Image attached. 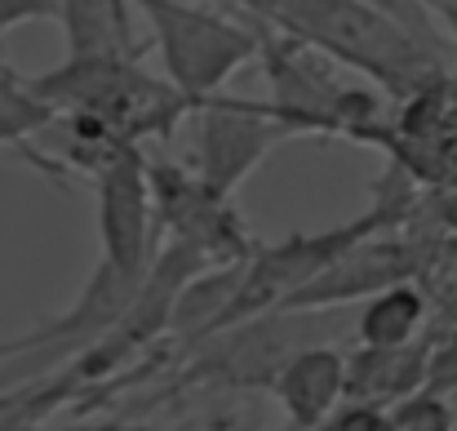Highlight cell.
I'll return each mask as SVG.
<instances>
[{"mask_svg":"<svg viewBox=\"0 0 457 431\" xmlns=\"http://www.w3.org/2000/svg\"><path fill=\"white\" fill-rule=\"evenodd\" d=\"M422 13L427 9L391 13L373 0H253V18L315 45L395 98H418L440 76V49L431 31L413 22Z\"/></svg>","mask_w":457,"mask_h":431,"instance_id":"1","label":"cell"},{"mask_svg":"<svg viewBox=\"0 0 457 431\" xmlns=\"http://www.w3.org/2000/svg\"><path fill=\"white\" fill-rule=\"evenodd\" d=\"M58 121L107 134L116 143L173 139L200 103H191L169 76H152L143 58H62L45 76H27Z\"/></svg>","mask_w":457,"mask_h":431,"instance_id":"2","label":"cell"},{"mask_svg":"<svg viewBox=\"0 0 457 431\" xmlns=\"http://www.w3.org/2000/svg\"><path fill=\"white\" fill-rule=\"evenodd\" d=\"M258 63H262L267 85H271L267 103L298 139L320 134V139L391 143V130L382 125L386 103L378 98V89L346 80V67L333 63L328 54H320L315 45L262 22Z\"/></svg>","mask_w":457,"mask_h":431,"instance_id":"3","label":"cell"},{"mask_svg":"<svg viewBox=\"0 0 457 431\" xmlns=\"http://www.w3.org/2000/svg\"><path fill=\"white\" fill-rule=\"evenodd\" d=\"M152 31V49L160 54L164 76L191 98H218L227 80L258 63L262 54V18L240 22L195 0H129Z\"/></svg>","mask_w":457,"mask_h":431,"instance_id":"4","label":"cell"},{"mask_svg":"<svg viewBox=\"0 0 457 431\" xmlns=\"http://www.w3.org/2000/svg\"><path fill=\"white\" fill-rule=\"evenodd\" d=\"M147 173H152L155 232H164L169 245H187L209 267L245 263L258 249L236 209V196L218 191L195 169H182L173 160H147Z\"/></svg>","mask_w":457,"mask_h":431,"instance_id":"5","label":"cell"},{"mask_svg":"<svg viewBox=\"0 0 457 431\" xmlns=\"http://www.w3.org/2000/svg\"><path fill=\"white\" fill-rule=\"evenodd\" d=\"M143 285V276H129L120 267H112L107 258H98V267L89 272L85 289L76 293V302L13 338H0V365H40V369H54V365H67L76 360L80 351H89L134 302V293Z\"/></svg>","mask_w":457,"mask_h":431,"instance_id":"6","label":"cell"},{"mask_svg":"<svg viewBox=\"0 0 457 431\" xmlns=\"http://www.w3.org/2000/svg\"><path fill=\"white\" fill-rule=\"evenodd\" d=\"M191 130H195V173L204 182H213L218 191L236 196L240 182L285 143L298 139L271 103H253V98H204L191 112Z\"/></svg>","mask_w":457,"mask_h":431,"instance_id":"7","label":"cell"},{"mask_svg":"<svg viewBox=\"0 0 457 431\" xmlns=\"http://www.w3.org/2000/svg\"><path fill=\"white\" fill-rule=\"evenodd\" d=\"M103 258L129 276H147L155 258V200L143 147H116L94 173Z\"/></svg>","mask_w":457,"mask_h":431,"instance_id":"8","label":"cell"},{"mask_svg":"<svg viewBox=\"0 0 457 431\" xmlns=\"http://www.w3.org/2000/svg\"><path fill=\"white\" fill-rule=\"evenodd\" d=\"M413 272H418L413 249L391 241L386 232H378V236L351 245L337 263H328L280 311H328V307H342V302H360V298H373L378 289L413 281Z\"/></svg>","mask_w":457,"mask_h":431,"instance_id":"9","label":"cell"},{"mask_svg":"<svg viewBox=\"0 0 457 431\" xmlns=\"http://www.w3.org/2000/svg\"><path fill=\"white\" fill-rule=\"evenodd\" d=\"M289 427H324L346 401V351L328 342L298 347L267 387Z\"/></svg>","mask_w":457,"mask_h":431,"instance_id":"10","label":"cell"},{"mask_svg":"<svg viewBox=\"0 0 457 431\" xmlns=\"http://www.w3.org/2000/svg\"><path fill=\"white\" fill-rule=\"evenodd\" d=\"M431 378V347L404 342V347H360L346 356V401L351 405H400L404 396L422 392Z\"/></svg>","mask_w":457,"mask_h":431,"instance_id":"11","label":"cell"},{"mask_svg":"<svg viewBox=\"0 0 457 431\" xmlns=\"http://www.w3.org/2000/svg\"><path fill=\"white\" fill-rule=\"evenodd\" d=\"M129 0H62L67 58H143L152 40L138 36Z\"/></svg>","mask_w":457,"mask_h":431,"instance_id":"12","label":"cell"},{"mask_svg":"<svg viewBox=\"0 0 457 431\" xmlns=\"http://www.w3.org/2000/svg\"><path fill=\"white\" fill-rule=\"evenodd\" d=\"M427 325V298L413 281L378 289L373 298H364L360 320H355V338L360 347H404L418 342Z\"/></svg>","mask_w":457,"mask_h":431,"instance_id":"13","label":"cell"},{"mask_svg":"<svg viewBox=\"0 0 457 431\" xmlns=\"http://www.w3.org/2000/svg\"><path fill=\"white\" fill-rule=\"evenodd\" d=\"M391 431H457V410L445 401V392L422 387L391 405Z\"/></svg>","mask_w":457,"mask_h":431,"instance_id":"14","label":"cell"},{"mask_svg":"<svg viewBox=\"0 0 457 431\" xmlns=\"http://www.w3.org/2000/svg\"><path fill=\"white\" fill-rule=\"evenodd\" d=\"M62 0H0V40L22 22H58Z\"/></svg>","mask_w":457,"mask_h":431,"instance_id":"15","label":"cell"},{"mask_svg":"<svg viewBox=\"0 0 457 431\" xmlns=\"http://www.w3.org/2000/svg\"><path fill=\"white\" fill-rule=\"evenodd\" d=\"M328 431H391V410H382V405H351L346 401L333 414Z\"/></svg>","mask_w":457,"mask_h":431,"instance_id":"16","label":"cell"},{"mask_svg":"<svg viewBox=\"0 0 457 431\" xmlns=\"http://www.w3.org/2000/svg\"><path fill=\"white\" fill-rule=\"evenodd\" d=\"M18 431H164V427H147V423H125V418H76V423H27Z\"/></svg>","mask_w":457,"mask_h":431,"instance_id":"17","label":"cell"},{"mask_svg":"<svg viewBox=\"0 0 457 431\" xmlns=\"http://www.w3.org/2000/svg\"><path fill=\"white\" fill-rule=\"evenodd\" d=\"M404 4H422V9H436V13H445L449 22L457 27V0H404Z\"/></svg>","mask_w":457,"mask_h":431,"instance_id":"18","label":"cell"},{"mask_svg":"<svg viewBox=\"0 0 457 431\" xmlns=\"http://www.w3.org/2000/svg\"><path fill=\"white\" fill-rule=\"evenodd\" d=\"M22 396H27V387H18V392H0V410H13Z\"/></svg>","mask_w":457,"mask_h":431,"instance_id":"19","label":"cell"},{"mask_svg":"<svg viewBox=\"0 0 457 431\" xmlns=\"http://www.w3.org/2000/svg\"><path fill=\"white\" fill-rule=\"evenodd\" d=\"M285 431H328V423L324 427H285Z\"/></svg>","mask_w":457,"mask_h":431,"instance_id":"20","label":"cell"}]
</instances>
